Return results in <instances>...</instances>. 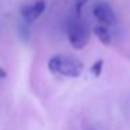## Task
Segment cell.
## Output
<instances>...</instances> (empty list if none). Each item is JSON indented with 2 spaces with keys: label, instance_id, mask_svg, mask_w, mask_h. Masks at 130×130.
<instances>
[{
  "label": "cell",
  "instance_id": "6da1fadb",
  "mask_svg": "<svg viewBox=\"0 0 130 130\" xmlns=\"http://www.w3.org/2000/svg\"><path fill=\"white\" fill-rule=\"evenodd\" d=\"M48 69L53 74H60L63 77H70V78H77L83 73V63L78 59L66 55H55L49 59Z\"/></svg>",
  "mask_w": 130,
  "mask_h": 130
},
{
  "label": "cell",
  "instance_id": "7a4b0ae2",
  "mask_svg": "<svg viewBox=\"0 0 130 130\" xmlns=\"http://www.w3.org/2000/svg\"><path fill=\"white\" fill-rule=\"evenodd\" d=\"M67 38L70 45L74 49H83L90 41V29L88 25L81 20V17H73L67 25Z\"/></svg>",
  "mask_w": 130,
  "mask_h": 130
},
{
  "label": "cell",
  "instance_id": "3957f363",
  "mask_svg": "<svg viewBox=\"0 0 130 130\" xmlns=\"http://www.w3.org/2000/svg\"><path fill=\"white\" fill-rule=\"evenodd\" d=\"M92 15L98 21V24L104 27H110L116 23L115 11L106 2H96L92 6Z\"/></svg>",
  "mask_w": 130,
  "mask_h": 130
},
{
  "label": "cell",
  "instance_id": "277c9868",
  "mask_svg": "<svg viewBox=\"0 0 130 130\" xmlns=\"http://www.w3.org/2000/svg\"><path fill=\"white\" fill-rule=\"evenodd\" d=\"M46 10V2L45 0H37L31 4L21 7L20 13L23 20L25 21V24H32L34 21H37L41 15L43 14V11Z\"/></svg>",
  "mask_w": 130,
  "mask_h": 130
},
{
  "label": "cell",
  "instance_id": "5b68a950",
  "mask_svg": "<svg viewBox=\"0 0 130 130\" xmlns=\"http://www.w3.org/2000/svg\"><path fill=\"white\" fill-rule=\"evenodd\" d=\"M92 31H94V34H95V37L98 38V41L104 46H109L110 45L112 37H110V32H109V29H108V27H104V25H101V24H96V25L94 27Z\"/></svg>",
  "mask_w": 130,
  "mask_h": 130
},
{
  "label": "cell",
  "instance_id": "8992f818",
  "mask_svg": "<svg viewBox=\"0 0 130 130\" xmlns=\"http://www.w3.org/2000/svg\"><path fill=\"white\" fill-rule=\"evenodd\" d=\"M87 3V0H74L73 4V17L80 18L81 17V10L84 7V4Z\"/></svg>",
  "mask_w": 130,
  "mask_h": 130
},
{
  "label": "cell",
  "instance_id": "52a82bcc",
  "mask_svg": "<svg viewBox=\"0 0 130 130\" xmlns=\"http://www.w3.org/2000/svg\"><path fill=\"white\" fill-rule=\"evenodd\" d=\"M102 69H104V60L98 59L92 66H91V74H92L94 77H99L102 73Z\"/></svg>",
  "mask_w": 130,
  "mask_h": 130
},
{
  "label": "cell",
  "instance_id": "ba28073f",
  "mask_svg": "<svg viewBox=\"0 0 130 130\" xmlns=\"http://www.w3.org/2000/svg\"><path fill=\"white\" fill-rule=\"evenodd\" d=\"M6 76H7L6 70H4L3 67H0V80H3V78H6Z\"/></svg>",
  "mask_w": 130,
  "mask_h": 130
}]
</instances>
